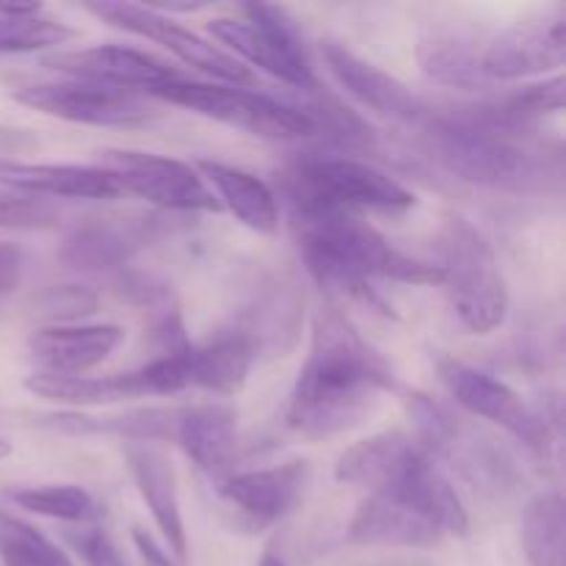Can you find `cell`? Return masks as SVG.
Returning a JSON list of instances; mask_svg holds the SVG:
<instances>
[{"label": "cell", "mask_w": 566, "mask_h": 566, "mask_svg": "<svg viewBox=\"0 0 566 566\" xmlns=\"http://www.w3.org/2000/svg\"><path fill=\"white\" fill-rule=\"evenodd\" d=\"M396 387L390 363L359 335L340 307H321L313 343L287 403V426L310 440L343 434L363 423L381 392Z\"/></svg>", "instance_id": "1"}, {"label": "cell", "mask_w": 566, "mask_h": 566, "mask_svg": "<svg viewBox=\"0 0 566 566\" xmlns=\"http://www.w3.org/2000/svg\"><path fill=\"white\" fill-rule=\"evenodd\" d=\"M291 224L298 254L321 285L363 298L385 315L390 310L370 287V280L442 285L440 265L396 249L357 213H291Z\"/></svg>", "instance_id": "2"}, {"label": "cell", "mask_w": 566, "mask_h": 566, "mask_svg": "<svg viewBox=\"0 0 566 566\" xmlns=\"http://www.w3.org/2000/svg\"><path fill=\"white\" fill-rule=\"evenodd\" d=\"M434 158L470 186L490 191H528L545 186L556 166L547 147L531 142L528 130L503 125L490 105H475L426 119Z\"/></svg>", "instance_id": "3"}, {"label": "cell", "mask_w": 566, "mask_h": 566, "mask_svg": "<svg viewBox=\"0 0 566 566\" xmlns=\"http://www.w3.org/2000/svg\"><path fill=\"white\" fill-rule=\"evenodd\" d=\"M280 186L291 213H401L415 208L412 191L354 155H302L282 171Z\"/></svg>", "instance_id": "4"}, {"label": "cell", "mask_w": 566, "mask_h": 566, "mask_svg": "<svg viewBox=\"0 0 566 566\" xmlns=\"http://www.w3.org/2000/svg\"><path fill=\"white\" fill-rule=\"evenodd\" d=\"M442 287L462 326L473 335H490L509 315V287L495 249L479 227L462 216H448L440 232Z\"/></svg>", "instance_id": "5"}, {"label": "cell", "mask_w": 566, "mask_h": 566, "mask_svg": "<svg viewBox=\"0 0 566 566\" xmlns=\"http://www.w3.org/2000/svg\"><path fill=\"white\" fill-rule=\"evenodd\" d=\"M409 418L415 426V440L434 462L451 464L475 490L492 495L514 490L517 468L512 457L462 415H453L431 396L415 392L409 398Z\"/></svg>", "instance_id": "6"}, {"label": "cell", "mask_w": 566, "mask_h": 566, "mask_svg": "<svg viewBox=\"0 0 566 566\" xmlns=\"http://www.w3.org/2000/svg\"><path fill=\"white\" fill-rule=\"evenodd\" d=\"M149 97L180 105L193 114L247 130L252 136L271 138V142L315 138L313 122L298 105L282 103L269 94L249 92L241 86H230V83H197L180 75L164 86L153 88Z\"/></svg>", "instance_id": "7"}, {"label": "cell", "mask_w": 566, "mask_h": 566, "mask_svg": "<svg viewBox=\"0 0 566 566\" xmlns=\"http://www.w3.org/2000/svg\"><path fill=\"white\" fill-rule=\"evenodd\" d=\"M208 31L232 50L243 66H258L298 92L318 83L296 22L287 20L276 6H243V17L210 20Z\"/></svg>", "instance_id": "8"}, {"label": "cell", "mask_w": 566, "mask_h": 566, "mask_svg": "<svg viewBox=\"0 0 566 566\" xmlns=\"http://www.w3.org/2000/svg\"><path fill=\"white\" fill-rule=\"evenodd\" d=\"M437 370H440V381L446 385L448 396L464 412L501 426L514 440L547 457L551 446L556 442L551 418L536 407H531L506 381L495 379L492 374L473 368V365L459 363V359H442Z\"/></svg>", "instance_id": "9"}, {"label": "cell", "mask_w": 566, "mask_h": 566, "mask_svg": "<svg viewBox=\"0 0 566 566\" xmlns=\"http://www.w3.org/2000/svg\"><path fill=\"white\" fill-rule=\"evenodd\" d=\"M11 97L55 119L92 127H138L158 116V111L136 92L86 81L20 83L11 88Z\"/></svg>", "instance_id": "10"}, {"label": "cell", "mask_w": 566, "mask_h": 566, "mask_svg": "<svg viewBox=\"0 0 566 566\" xmlns=\"http://www.w3.org/2000/svg\"><path fill=\"white\" fill-rule=\"evenodd\" d=\"M99 166L114 175L122 193H136L149 205L169 213H199L219 210L213 191L191 164L169 155L142 153V149H105Z\"/></svg>", "instance_id": "11"}, {"label": "cell", "mask_w": 566, "mask_h": 566, "mask_svg": "<svg viewBox=\"0 0 566 566\" xmlns=\"http://www.w3.org/2000/svg\"><path fill=\"white\" fill-rule=\"evenodd\" d=\"M86 11L99 17L103 22H108V25L122 28L127 33H136V36L149 39V42L164 44L182 64L202 72V75L216 77L221 83H230V86H249V83H254V75L249 72V66H243L235 55L210 44L208 39H202L191 28L180 25L171 17H166L160 9H149V6L136 3H88Z\"/></svg>", "instance_id": "12"}, {"label": "cell", "mask_w": 566, "mask_h": 566, "mask_svg": "<svg viewBox=\"0 0 566 566\" xmlns=\"http://www.w3.org/2000/svg\"><path fill=\"white\" fill-rule=\"evenodd\" d=\"M304 293L296 280L271 274L258 282L249 302L235 313L230 329L247 340L254 359L285 357L302 335Z\"/></svg>", "instance_id": "13"}, {"label": "cell", "mask_w": 566, "mask_h": 566, "mask_svg": "<svg viewBox=\"0 0 566 566\" xmlns=\"http://www.w3.org/2000/svg\"><path fill=\"white\" fill-rule=\"evenodd\" d=\"M566 59L564 11L536 22H520L484 42L481 72L486 81H523L562 70Z\"/></svg>", "instance_id": "14"}, {"label": "cell", "mask_w": 566, "mask_h": 566, "mask_svg": "<svg viewBox=\"0 0 566 566\" xmlns=\"http://www.w3.org/2000/svg\"><path fill=\"white\" fill-rule=\"evenodd\" d=\"M44 66L55 72H64L72 81L97 83V86L125 88V92H153L164 83L180 77L175 66L153 53H144L136 48H122V44H97V48L64 50L53 53L42 61Z\"/></svg>", "instance_id": "15"}, {"label": "cell", "mask_w": 566, "mask_h": 566, "mask_svg": "<svg viewBox=\"0 0 566 566\" xmlns=\"http://www.w3.org/2000/svg\"><path fill=\"white\" fill-rule=\"evenodd\" d=\"M166 232L160 216L81 221L61 243V260L75 271H119L133 254Z\"/></svg>", "instance_id": "16"}, {"label": "cell", "mask_w": 566, "mask_h": 566, "mask_svg": "<svg viewBox=\"0 0 566 566\" xmlns=\"http://www.w3.org/2000/svg\"><path fill=\"white\" fill-rule=\"evenodd\" d=\"M321 55H324L326 66L340 83L343 92L352 94L363 108L374 111L390 122H401V125H426L431 114L429 105L390 72L359 59L357 53L337 42H326L321 48Z\"/></svg>", "instance_id": "17"}, {"label": "cell", "mask_w": 566, "mask_h": 566, "mask_svg": "<svg viewBox=\"0 0 566 566\" xmlns=\"http://www.w3.org/2000/svg\"><path fill=\"white\" fill-rule=\"evenodd\" d=\"M307 484L310 464L293 459V462L235 473L219 486V492L230 506H235L247 517L252 528H271L293 514Z\"/></svg>", "instance_id": "18"}, {"label": "cell", "mask_w": 566, "mask_h": 566, "mask_svg": "<svg viewBox=\"0 0 566 566\" xmlns=\"http://www.w3.org/2000/svg\"><path fill=\"white\" fill-rule=\"evenodd\" d=\"M175 442L191 459L199 473L221 486L235 475L238 412L227 403L180 407Z\"/></svg>", "instance_id": "19"}, {"label": "cell", "mask_w": 566, "mask_h": 566, "mask_svg": "<svg viewBox=\"0 0 566 566\" xmlns=\"http://www.w3.org/2000/svg\"><path fill=\"white\" fill-rule=\"evenodd\" d=\"M125 340V332L114 324H70L44 326L28 337V354L39 365V374L86 376L103 365Z\"/></svg>", "instance_id": "20"}, {"label": "cell", "mask_w": 566, "mask_h": 566, "mask_svg": "<svg viewBox=\"0 0 566 566\" xmlns=\"http://www.w3.org/2000/svg\"><path fill=\"white\" fill-rule=\"evenodd\" d=\"M125 457L133 481H136L138 495L147 503L160 536L169 545V551L175 553L177 562H186L188 534L186 523H182L180 490H177L175 468H171V462L164 453L149 446H142V442H130Z\"/></svg>", "instance_id": "21"}, {"label": "cell", "mask_w": 566, "mask_h": 566, "mask_svg": "<svg viewBox=\"0 0 566 566\" xmlns=\"http://www.w3.org/2000/svg\"><path fill=\"white\" fill-rule=\"evenodd\" d=\"M0 188L48 199H114L122 193L103 166L25 164L17 158H0Z\"/></svg>", "instance_id": "22"}, {"label": "cell", "mask_w": 566, "mask_h": 566, "mask_svg": "<svg viewBox=\"0 0 566 566\" xmlns=\"http://www.w3.org/2000/svg\"><path fill=\"white\" fill-rule=\"evenodd\" d=\"M481 53L484 39L462 25H431L418 44V61L426 77L470 92L490 86L481 72Z\"/></svg>", "instance_id": "23"}, {"label": "cell", "mask_w": 566, "mask_h": 566, "mask_svg": "<svg viewBox=\"0 0 566 566\" xmlns=\"http://www.w3.org/2000/svg\"><path fill=\"white\" fill-rule=\"evenodd\" d=\"M193 169L208 182L219 208L230 210L243 227L254 230L258 235H276L280 232L276 193L260 177L238 169V166L221 164V160H197Z\"/></svg>", "instance_id": "24"}, {"label": "cell", "mask_w": 566, "mask_h": 566, "mask_svg": "<svg viewBox=\"0 0 566 566\" xmlns=\"http://www.w3.org/2000/svg\"><path fill=\"white\" fill-rule=\"evenodd\" d=\"M348 536L368 547H431L446 539L423 514L385 492H370L354 514Z\"/></svg>", "instance_id": "25"}, {"label": "cell", "mask_w": 566, "mask_h": 566, "mask_svg": "<svg viewBox=\"0 0 566 566\" xmlns=\"http://www.w3.org/2000/svg\"><path fill=\"white\" fill-rule=\"evenodd\" d=\"M114 285L127 304L147 315L149 332H153V340L158 343L160 354H175L188 346L180 298L169 280L153 274V271L125 265L116 271Z\"/></svg>", "instance_id": "26"}, {"label": "cell", "mask_w": 566, "mask_h": 566, "mask_svg": "<svg viewBox=\"0 0 566 566\" xmlns=\"http://www.w3.org/2000/svg\"><path fill=\"white\" fill-rule=\"evenodd\" d=\"M25 390L44 401L66 403V407H103V403L153 396L142 368L111 376H55L36 370L25 379Z\"/></svg>", "instance_id": "27"}, {"label": "cell", "mask_w": 566, "mask_h": 566, "mask_svg": "<svg viewBox=\"0 0 566 566\" xmlns=\"http://www.w3.org/2000/svg\"><path fill=\"white\" fill-rule=\"evenodd\" d=\"M420 451L418 440L403 431H381L348 448L335 464V479L343 484L379 492L407 468Z\"/></svg>", "instance_id": "28"}, {"label": "cell", "mask_w": 566, "mask_h": 566, "mask_svg": "<svg viewBox=\"0 0 566 566\" xmlns=\"http://www.w3.org/2000/svg\"><path fill=\"white\" fill-rule=\"evenodd\" d=\"M254 365L252 348L235 329H221L205 343H191L188 348V370L191 390H208L216 396H232L243 387Z\"/></svg>", "instance_id": "29"}, {"label": "cell", "mask_w": 566, "mask_h": 566, "mask_svg": "<svg viewBox=\"0 0 566 566\" xmlns=\"http://www.w3.org/2000/svg\"><path fill=\"white\" fill-rule=\"evenodd\" d=\"M302 94H310V99H304L298 108L310 116L315 136L324 138L329 147L340 149V153H368L374 147L376 133L370 130L368 122L346 103H340L335 94L321 88L318 83Z\"/></svg>", "instance_id": "30"}, {"label": "cell", "mask_w": 566, "mask_h": 566, "mask_svg": "<svg viewBox=\"0 0 566 566\" xmlns=\"http://www.w3.org/2000/svg\"><path fill=\"white\" fill-rule=\"evenodd\" d=\"M523 547L531 566H564V497L545 490L523 514Z\"/></svg>", "instance_id": "31"}, {"label": "cell", "mask_w": 566, "mask_h": 566, "mask_svg": "<svg viewBox=\"0 0 566 566\" xmlns=\"http://www.w3.org/2000/svg\"><path fill=\"white\" fill-rule=\"evenodd\" d=\"M11 503L39 517L61 520V523L94 525L103 514L94 495L83 486L72 484H48V486H22V490L6 492Z\"/></svg>", "instance_id": "32"}, {"label": "cell", "mask_w": 566, "mask_h": 566, "mask_svg": "<svg viewBox=\"0 0 566 566\" xmlns=\"http://www.w3.org/2000/svg\"><path fill=\"white\" fill-rule=\"evenodd\" d=\"M0 562L3 566H72L53 539L6 509H0Z\"/></svg>", "instance_id": "33"}, {"label": "cell", "mask_w": 566, "mask_h": 566, "mask_svg": "<svg viewBox=\"0 0 566 566\" xmlns=\"http://www.w3.org/2000/svg\"><path fill=\"white\" fill-rule=\"evenodd\" d=\"M75 36L64 22L36 14H0V53H33V50L59 48Z\"/></svg>", "instance_id": "34"}, {"label": "cell", "mask_w": 566, "mask_h": 566, "mask_svg": "<svg viewBox=\"0 0 566 566\" xmlns=\"http://www.w3.org/2000/svg\"><path fill=\"white\" fill-rule=\"evenodd\" d=\"M61 221V210L48 197L0 188V230H50Z\"/></svg>", "instance_id": "35"}, {"label": "cell", "mask_w": 566, "mask_h": 566, "mask_svg": "<svg viewBox=\"0 0 566 566\" xmlns=\"http://www.w3.org/2000/svg\"><path fill=\"white\" fill-rule=\"evenodd\" d=\"M97 293L86 285H50L36 298V313L53 321V326H70L97 313Z\"/></svg>", "instance_id": "36"}, {"label": "cell", "mask_w": 566, "mask_h": 566, "mask_svg": "<svg viewBox=\"0 0 566 566\" xmlns=\"http://www.w3.org/2000/svg\"><path fill=\"white\" fill-rule=\"evenodd\" d=\"M66 539H70V545L75 547V553L86 566H125L111 536L97 525H83L81 531L66 534Z\"/></svg>", "instance_id": "37"}, {"label": "cell", "mask_w": 566, "mask_h": 566, "mask_svg": "<svg viewBox=\"0 0 566 566\" xmlns=\"http://www.w3.org/2000/svg\"><path fill=\"white\" fill-rule=\"evenodd\" d=\"M25 274V252L17 243H0V296L17 291Z\"/></svg>", "instance_id": "38"}, {"label": "cell", "mask_w": 566, "mask_h": 566, "mask_svg": "<svg viewBox=\"0 0 566 566\" xmlns=\"http://www.w3.org/2000/svg\"><path fill=\"white\" fill-rule=\"evenodd\" d=\"M39 147V138L33 130H25V127L3 125L0 122V158H17L22 153H31V149Z\"/></svg>", "instance_id": "39"}, {"label": "cell", "mask_w": 566, "mask_h": 566, "mask_svg": "<svg viewBox=\"0 0 566 566\" xmlns=\"http://www.w3.org/2000/svg\"><path fill=\"white\" fill-rule=\"evenodd\" d=\"M133 545H136V553L138 558H142L144 566H177L175 562H171L169 553L164 551V547L155 542L153 534H147L144 528H133Z\"/></svg>", "instance_id": "40"}, {"label": "cell", "mask_w": 566, "mask_h": 566, "mask_svg": "<svg viewBox=\"0 0 566 566\" xmlns=\"http://www.w3.org/2000/svg\"><path fill=\"white\" fill-rule=\"evenodd\" d=\"M260 566H291L285 562V558L274 556V553H269V556H263V562H260Z\"/></svg>", "instance_id": "41"}, {"label": "cell", "mask_w": 566, "mask_h": 566, "mask_svg": "<svg viewBox=\"0 0 566 566\" xmlns=\"http://www.w3.org/2000/svg\"><path fill=\"white\" fill-rule=\"evenodd\" d=\"M6 457H11V442L0 440V459H6Z\"/></svg>", "instance_id": "42"}]
</instances>
